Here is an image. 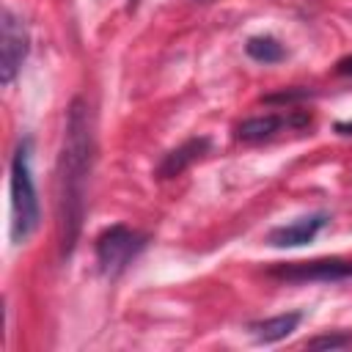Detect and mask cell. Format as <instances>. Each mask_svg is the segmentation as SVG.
Instances as JSON below:
<instances>
[{
  "mask_svg": "<svg viewBox=\"0 0 352 352\" xmlns=\"http://www.w3.org/2000/svg\"><path fill=\"white\" fill-rule=\"evenodd\" d=\"M148 236L129 228V226H110L96 236V264L102 270V275L107 278H118L135 258L138 253L146 248Z\"/></svg>",
  "mask_w": 352,
  "mask_h": 352,
  "instance_id": "obj_3",
  "label": "cell"
},
{
  "mask_svg": "<svg viewBox=\"0 0 352 352\" xmlns=\"http://www.w3.org/2000/svg\"><path fill=\"white\" fill-rule=\"evenodd\" d=\"M212 148V140L209 138H190V140H184L182 146H176L173 151H168L165 154V160L160 162V168H157V176L160 179H173V176H179L182 170H187L195 160H201L206 151Z\"/></svg>",
  "mask_w": 352,
  "mask_h": 352,
  "instance_id": "obj_8",
  "label": "cell"
},
{
  "mask_svg": "<svg viewBox=\"0 0 352 352\" xmlns=\"http://www.w3.org/2000/svg\"><path fill=\"white\" fill-rule=\"evenodd\" d=\"M138 6V0H129V8H135Z\"/></svg>",
  "mask_w": 352,
  "mask_h": 352,
  "instance_id": "obj_15",
  "label": "cell"
},
{
  "mask_svg": "<svg viewBox=\"0 0 352 352\" xmlns=\"http://www.w3.org/2000/svg\"><path fill=\"white\" fill-rule=\"evenodd\" d=\"M308 124H311V113L305 110H292L286 116H253V118H245L234 129V138L242 143H261L278 135L280 129H302Z\"/></svg>",
  "mask_w": 352,
  "mask_h": 352,
  "instance_id": "obj_6",
  "label": "cell"
},
{
  "mask_svg": "<svg viewBox=\"0 0 352 352\" xmlns=\"http://www.w3.org/2000/svg\"><path fill=\"white\" fill-rule=\"evenodd\" d=\"M245 52L258 63H278V60L286 58L283 44L272 36H250L248 44H245Z\"/></svg>",
  "mask_w": 352,
  "mask_h": 352,
  "instance_id": "obj_10",
  "label": "cell"
},
{
  "mask_svg": "<svg viewBox=\"0 0 352 352\" xmlns=\"http://www.w3.org/2000/svg\"><path fill=\"white\" fill-rule=\"evenodd\" d=\"M270 278L283 283H341L352 280V258H314V261H286L267 270Z\"/></svg>",
  "mask_w": 352,
  "mask_h": 352,
  "instance_id": "obj_4",
  "label": "cell"
},
{
  "mask_svg": "<svg viewBox=\"0 0 352 352\" xmlns=\"http://www.w3.org/2000/svg\"><path fill=\"white\" fill-rule=\"evenodd\" d=\"M91 165H94L91 113L82 99H74L66 116L63 148H60V162H58V226H60L63 256H72L80 228H82Z\"/></svg>",
  "mask_w": 352,
  "mask_h": 352,
  "instance_id": "obj_1",
  "label": "cell"
},
{
  "mask_svg": "<svg viewBox=\"0 0 352 352\" xmlns=\"http://www.w3.org/2000/svg\"><path fill=\"white\" fill-rule=\"evenodd\" d=\"M300 322H302L300 311L278 314V316H270V319H261V322H250V333L258 344H275V341H283L286 336H292Z\"/></svg>",
  "mask_w": 352,
  "mask_h": 352,
  "instance_id": "obj_9",
  "label": "cell"
},
{
  "mask_svg": "<svg viewBox=\"0 0 352 352\" xmlns=\"http://www.w3.org/2000/svg\"><path fill=\"white\" fill-rule=\"evenodd\" d=\"M38 192L30 173V140H22L11 160V239L22 245L38 228Z\"/></svg>",
  "mask_w": 352,
  "mask_h": 352,
  "instance_id": "obj_2",
  "label": "cell"
},
{
  "mask_svg": "<svg viewBox=\"0 0 352 352\" xmlns=\"http://www.w3.org/2000/svg\"><path fill=\"white\" fill-rule=\"evenodd\" d=\"M336 72H338V74H352V55L341 58V60L336 63Z\"/></svg>",
  "mask_w": 352,
  "mask_h": 352,
  "instance_id": "obj_13",
  "label": "cell"
},
{
  "mask_svg": "<svg viewBox=\"0 0 352 352\" xmlns=\"http://www.w3.org/2000/svg\"><path fill=\"white\" fill-rule=\"evenodd\" d=\"M336 132L338 135H352V121H338L336 124Z\"/></svg>",
  "mask_w": 352,
  "mask_h": 352,
  "instance_id": "obj_14",
  "label": "cell"
},
{
  "mask_svg": "<svg viewBox=\"0 0 352 352\" xmlns=\"http://www.w3.org/2000/svg\"><path fill=\"white\" fill-rule=\"evenodd\" d=\"M0 28H3V33H0V41H3L0 44V55H3L0 77H3V85H11L22 60L28 58V30H25V22L8 8L3 11Z\"/></svg>",
  "mask_w": 352,
  "mask_h": 352,
  "instance_id": "obj_5",
  "label": "cell"
},
{
  "mask_svg": "<svg viewBox=\"0 0 352 352\" xmlns=\"http://www.w3.org/2000/svg\"><path fill=\"white\" fill-rule=\"evenodd\" d=\"M346 344H352L349 333H327V336H316V338L308 341L311 349H341Z\"/></svg>",
  "mask_w": 352,
  "mask_h": 352,
  "instance_id": "obj_11",
  "label": "cell"
},
{
  "mask_svg": "<svg viewBox=\"0 0 352 352\" xmlns=\"http://www.w3.org/2000/svg\"><path fill=\"white\" fill-rule=\"evenodd\" d=\"M324 226H327V214H324V212H316V214L300 217L297 223L272 228L270 236H267V242H270L272 248H300V245L311 242Z\"/></svg>",
  "mask_w": 352,
  "mask_h": 352,
  "instance_id": "obj_7",
  "label": "cell"
},
{
  "mask_svg": "<svg viewBox=\"0 0 352 352\" xmlns=\"http://www.w3.org/2000/svg\"><path fill=\"white\" fill-rule=\"evenodd\" d=\"M311 91L308 88H292V91H280V94H270L264 96V102H297V99H305Z\"/></svg>",
  "mask_w": 352,
  "mask_h": 352,
  "instance_id": "obj_12",
  "label": "cell"
}]
</instances>
